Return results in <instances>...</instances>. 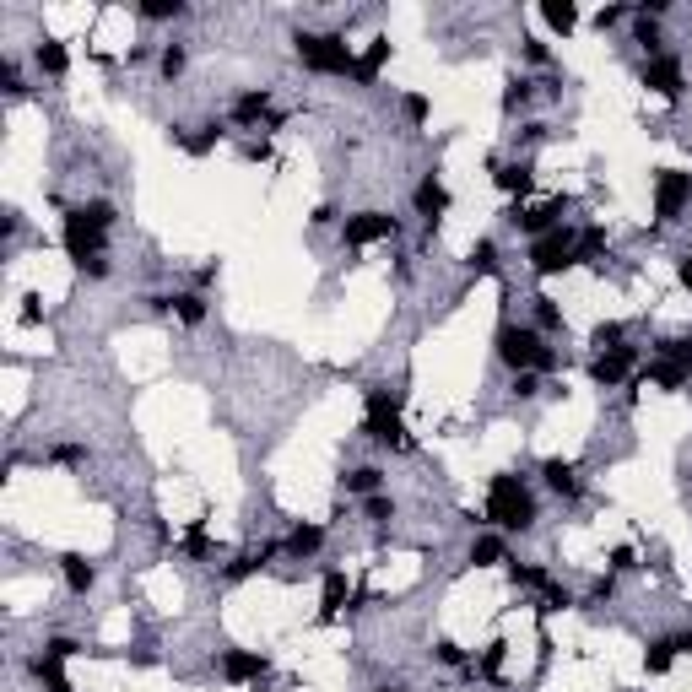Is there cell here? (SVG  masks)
<instances>
[{
    "label": "cell",
    "instance_id": "6da1fadb",
    "mask_svg": "<svg viewBox=\"0 0 692 692\" xmlns=\"http://www.w3.org/2000/svg\"><path fill=\"white\" fill-rule=\"evenodd\" d=\"M536 492H530L525 476H514V471H498L487 482V503H482V525H498V530H509V536H525V530H536Z\"/></svg>",
    "mask_w": 692,
    "mask_h": 692
},
{
    "label": "cell",
    "instance_id": "7a4b0ae2",
    "mask_svg": "<svg viewBox=\"0 0 692 692\" xmlns=\"http://www.w3.org/2000/svg\"><path fill=\"white\" fill-rule=\"evenodd\" d=\"M292 55H298V65L309 76H352L357 71V55H352V44H346L341 33L298 28V33H292Z\"/></svg>",
    "mask_w": 692,
    "mask_h": 692
},
{
    "label": "cell",
    "instance_id": "3957f363",
    "mask_svg": "<svg viewBox=\"0 0 692 692\" xmlns=\"http://www.w3.org/2000/svg\"><path fill=\"white\" fill-rule=\"evenodd\" d=\"M363 401H368V417H363V438L368 444H379V449H411L417 438L406 433V422H401V395H390V390H363Z\"/></svg>",
    "mask_w": 692,
    "mask_h": 692
},
{
    "label": "cell",
    "instance_id": "277c9868",
    "mask_svg": "<svg viewBox=\"0 0 692 692\" xmlns=\"http://www.w3.org/2000/svg\"><path fill=\"white\" fill-rule=\"evenodd\" d=\"M547 336H541L536 325H514V319H503L498 336H492V352H498V363L509 368V374H536V357Z\"/></svg>",
    "mask_w": 692,
    "mask_h": 692
},
{
    "label": "cell",
    "instance_id": "5b68a950",
    "mask_svg": "<svg viewBox=\"0 0 692 692\" xmlns=\"http://www.w3.org/2000/svg\"><path fill=\"white\" fill-rule=\"evenodd\" d=\"M60 244H65V255H71V265H87V260H98L103 249H109V228H98L82 206H65Z\"/></svg>",
    "mask_w": 692,
    "mask_h": 692
},
{
    "label": "cell",
    "instance_id": "8992f818",
    "mask_svg": "<svg viewBox=\"0 0 692 692\" xmlns=\"http://www.w3.org/2000/svg\"><path fill=\"white\" fill-rule=\"evenodd\" d=\"M649 195H655V228H671V222H682L687 206H692V173L687 168H660Z\"/></svg>",
    "mask_w": 692,
    "mask_h": 692
},
{
    "label": "cell",
    "instance_id": "52a82bcc",
    "mask_svg": "<svg viewBox=\"0 0 692 692\" xmlns=\"http://www.w3.org/2000/svg\"><path fill=\"white\" fill-rule=\"evenodd\" d=\"M574 249H579V233L574 228H552V233L530 238V271H536V276L574 271Z\"/></svg>",
    "mask_w": 692,
    "mask_h": 692
},
{
    "label": "cell",
    "instance_id": "ba28073f",
    "mask_svg": "<svg viewBox=\"0 0 692 692\" xmlns=\"http://www.w3.org/2000/svg\"><path fill=\"white\" fill-rule=\"evenodd\" d=\"M638 368H644V352H638L633 341L611 346V352H595L590 357V384L595 390H617V384H628Z\"/></svg>",
    "mask_w": 692,
    "mask_h": 692
},
{
    "label": "cell",
    "instance_id": "9c48e42d",
    "mask_svg": "<svg viewBox=\"0 0 692 692\" xmlns=\"http://www.w3.org/2000/svg\"><path fill=\"white\" fill-rule=\"evenodd\" d=\"M568 195H552L547 206H509L503 211V222H509L514 233H525V238H541V233H552V228H563V217H568Z\"/></svg>",
    "mask_w": 692,
    "mask_h": 692
},
{
    "label": "cell",
    "instance_id": "30bf717a",
    "mask_svg": "<svg viewBox=\"0 0 692 692\" xmlns=\"http://www.w3.org/2000/svg\"><path fill=\"white\" fill-rule=\"evenodd\" d=\"M401 233V222L390 217V211H352V217L341 222V244L346 249H368V244H384V238Z\"/></svg>",
    "mask_w": 692,
    "mask_h": 692
},
{
    "label": "cell",
    "instance_id": "8fae6325",
    "mask_svg": "<svg viewBox=\"0 0 692 692\" xmlns=\"http://www.w3.org/2000/svg\"><path fill=\"white\" fill-rule=\"evenodd\" d=\"M638 82H644L649 92H655V98L676 103V98L687 92V65H682V55H655V60H644Z\"/></svg>",
    "mask_w": 692,
    "mask_h": 692
},
{
    "label": "cell",
    "instance_id": "7c38bea8",
    "mask_svg": "<svg viewBox=\"0 0 692 692\" xmlns=\"http://www.w3.org/2000/svg\"><path fill=\"white\" fill-rule=\"evenodd\" d=\"M217 671H222V682L249 687V682H265V676H271V660H265L260 649H222Z\"/></svg>",
    "mask_w": 692,
    "mask_h": 692
},
{
    "label": "cell",
    "instance_id": "4fadbf2b",
    "mask_svg": "<svg viewBox=\"0 0 692 692\" xmlns=\"http://www.w3.org/2000/svg\"><path fill=\"white\" fill-rule=\"evenodd\" d=\"M271 114H276V92L271 87H244L228 109V125L255 130V125H271Z\"/></svg>",
    "mask_w": 692,
    "mask_h": 692
},
{
    "label": "cell",
    "instance_id": "5bb4252c",
    "mask_svg": "<svg viewBox=\"0 0 692 692\" xmlns=\"http://www.w3.org/2000/svg\"><path fill=\"white\" fill-rule=\"evenodd\" d=\"M411 206H417V217L428 222V238L438 233V217L449 211V184L438 179V173H422L417 190H411Z\"/></svg>",
    "mask_w": 692,
    "mask_h": 692
},
{
    "label": "cell",
    "instance_id": "9a60e30c",
    "mask_svg": "<svg viewBox=\"0 0 692 692\" xmlns=\"http://www.w3.org/2000/svg\"><path fill=\"white\" fill-rule=\"evenodd\" d=\"M168 141L179 146V152H190V157H211L222 141H228V119H206V125L195 130V136H190L184 125H173V130H168Z\"/></svg>",
    "mask_w": 692,
    "mask_h": 692
},
{
    "label": "cell",
    "instance_id": "2e32d148",
    "mask_svg": "<svg viewBox=\"0 0 692 692\" xmlns=\"http://www.w3.org/2000/svg\"><path fill=\"white\" fill-rule=\"evenodd\" d=\"M541 482H547L552 498H563V503H579L584 498V476H579V465L574 460H541Z\"/></svg>",
    "mask_w": 692,
    "mask_h": 692
},
{
    "label": "cell",
    "instance_id": "e0dca14e",
    "mask_svg": "<svg viewBox=\"0 0 692 692\" xmlns=\"http://www.w3.org/2000/svg\"><path fill=\"white\" fill-rule=\"evenodd\" d=\"M346 601H352L346 574H341V568H325V574H319V622H336Z\"/></svg>",
    "mask_w": 692,
    "mask_h": 692
},
{
    "label": "cell",
    "instance_id": "ac0fdd59",
    "mask_svg": "<svg viewBox=\"0 0 692 692\" xmlns=\"http://www.w3.org/2000/svg\"><path fill=\"white\" fill-rule=\"evenodd\" d=\"M492 184H498L503 195H514V201H525V195H536V168L530 163H492Z\"/></svg>",
    "mask_w": 692,
    "mask_h": 692
},
{
    "label": "cell",
    "instance_id": "d6986e66",
    "mask_svg": "<svg viewBox=\"0 0 692 692\" xmlns=\"http://www.w3.org/2000/svg\"><path fill=\"white\" fill-rule=\"evenodd\" d=\"M271 557H282V541H265L260 552H238L233 563H222V579L228 584H244V579H255L265 563H271Z\"/></svg>",
    "mask_w": 692,
    "mask_h": 692
},
{
    "label": "cell",
    "instance_id": "ffe728a7",
    "mask_svg": "<svg viewBox=\"0 0 692 692\" xmlns=\"http://www.w3.org/2000/svg\"><path fill=\"white\" fill-rule=\"evenodd\" d=\"M319 547H325V525H292L282 536V552L292 557V563H309V557H319Z\"/></svg>",
    "mask_w": 692,
    "mask_h": 692
},
{
    "label": "cell",
    "instance_id": "44dd1931",
    "mask_svg": "<svg viewBox=\"0 0 692 692\" xmlns=\"http://www.w3.org/2000/svg\"><path fill=\"white\" fill-rule=\"evenodd\" d=\"M28 676H33V682L44 687V692H76L71 676H65V660H55L49 649H38V655L28 660Z\"/></svg>",
    "mask_w": 692,
    "mask_h": 692
},
{
    "label": "cell",
    "instance_id": "7402d4cb",
    "mask_svg": "<svg viewBox=\"0 0 692 692\" xmlns=\"http://www.w3.org/2000/svg\"><path fill=\"white\" fill-rule=\"evenodd\" d=\"M384 65H390V38H368V49H363V55H357V71H352V82H357V87H374Z\"/></svg>",
    "mask_w": 692,
    "mask_h": 692
},
{
    "label": "cell",
    "instance_id": "603a6c76",
    "mask_svg": "<svg viewBox=\"0 0 692 692\" xmlns=\"http://www.w3.org/2000/svg\"><path fill=\"white\" fill-rule=\"evenodd\" d=\"M33 65H38L44 76H55V82H60V76L71 71V49H65L60 38H38V44H33Z\"/></svg>",
    "mask_w": 692,
    "mask_h": 692
},
{
    "label": "cell",
    "instance_id": "cb8c5ba5",
    "mask_svg": "<svg viewBox=\"0 0 692 692\" xmlns=\"http://www.w3.org/2000/svg\"><path fill=\"white\" fill-rule=\"evenodd\" d=\"M60 579H65V590H71V595H87L92 584H98V568H92L82 552H65L60 557Z\"/></svg>",
    "mask_w": 692,
    "mask_h": 692
},
{
    "label": "cell",
    "instance_id": "d4e9b609",
    "mask_svg": "<svg viewBox=\"0 0 692 692\" xmlns=\"http://www.w3.org/2000/svg\"><path fill=\"white\" fill-rule=\"evenodd\" d=\"M179 552L190 557V563H211V530H206V514H195L190 525H184V536H179Z\"/></svg>",
    "mask_w": 692,
    "mask_h": 692
},
{
    "label": "cell",
    "instance_id": "484cf974",
    "mask_svg": "<svg viewBox=\"0 0 692 692\" xmlns=\"http://www.w3.org/2000/svg\"><path fill=\"white\" fill-rule=\"evenodd\" d=\"M341 492H352V498H374V492H384V471L379 465H352V471L341 476Z\"/></svg>",
    "mask_w": 692,
    "mask_h": 692
},
{
    "label": "cell",
    "instance_id": "4316f807",
    "mask_svg": "<svg viewBox=\"0 0 692 692\" xmlns=\"http://www.w3.org/2000/svg\"><path fill=\"white\" fill-rule=\"evenodd\" d=\"M541 22H547L557 38H568L579 28V6H574V0H541Z\"/></svg>",
    "mask_w": 692,
    "mask_h": 692
},
{
    "label": "cell",
    "instance_id": "83f0119b",
    "mask_svg": "<svg viewBox=\"0 0 692 692\" xmlns=\"http://www.w3.org/2000/svg\"><path fill=\"white\" fill-rule=\"evenodd\" d=\"M530 319H536V330L541 336H563V309H557V303L547 298V292H536V298H530Z\"/></svg>",
    "mask_w": 692,
    "mask_h": 692
},
{
    "label": "cell",
    "instance_id": "f1b7e54d",
    "mask_svg": "<svg viewBox=\"0 0 692 692\" xmlns=\"http://www.w3.org/2000/svg\"><path fill=\"white\" fill-rule=\"evenodd\" d=\"M509 584H514V590H547V584H557L552 579V568L547 563H509Z\"/></svg>",
    "mask_w": 692,
    "mask_h": 692
},
{
    "label": "cell",
    "instance_id": "f546056e",
    "mask_svg": "<svg viewBox=\"0 0 692 692\" xmlns=\"http://www.w3.org/2000/svg\"><path fill=\"white\" fill-rule=\"evenodd\" d=\"M471 563H476V568H498V563H509V541L492 536V530H487V536H476V541H471Z\"/></svg>",
    "mask_w": 692,
    "mask_h": 692
},
{
    "label": "cell",
    "instance_id": "4dcf8cb0",
    "mask_svg": "<svg viewBox=\"0 0 692 692\" xmlns=\"http://www.w3.org/2000/svg\"><path fill=\"white\" fill-rule=\"evenodd\" d=\"M671 665H676V638H671V633L649 638V649H644V671H649V676H665Z\"/></svg>",
    "mask_w": 692,
    "mask_h": 692
},
{
    "label": "cell",
    "instance_id": "1f68e13d",
    "mask_svg": "<svg viewBox=\"0 0 692 692\" xmlns=\"http://www.w3.org/2000/svg\"><path fill=\"white\" fill-rule=\"evenodd\" d=\"M503 660H509V644H503V638H492V644L482 649V660H471V676H482V682H498V676H503Z\"/></svg>",
    "mask_w": 692,
    "mask_h": 692
},
{
    "label": "cell",
    "instance_id": "d6a6232c",
    "mask_svg": "<svg viewBox=\"0 0 692 692\" xmlns=\"http://www.w3.org/2000/svg\"><path fill=\"white\" fill-rule=\"evenodd\" d=\"M606 249H611L606 228H584V233H579V249H574V265H601Z\"/></svg>",
    "mask_w": 692,
    "mask_h": 692
},
{
    "label": "cell",
    "instance_id": "836d02e7",
    "mask_svg": "<svg viewBox=\"0 0 692 692\" xmlns=\"http://www.w3.org/2000/svg\"><path fill=\"white\" fill-rule=\"evenodd\" d=\"M633 44L638 49H644V60H655V55H665V38H660V22L655 17H638V11H633Z\"/></svg>",
    "mask_w": 692,
    "mask_h": 692
},
{
    "label": "cell",
    "instance_id": "e575fe53",
    "mask_svg": "<svg viewBox=\"0 0 692 692\" xmlns=\"http://www.w3.org/2000/svg\"><path fill=\"white\" fill-rule=\"evenodd\" d=\"M541 82H530V76H509V87H503V114H519L530 98H536Z\"/></svg>",
    "mask_w": 692,
    "mask_h": 692
},
{
    "label": "cell",
    "instance_id": "d590c367",
    "mask_svg": "<svg viewBox=\"0 0 692 692\" xmlns=\"http://www.w3.org/2000/svg\"><path fill=\"white\" fill-rule=\"evenodd\" d=\"M465 265H471L476 276H498V244H492V238H476L471 255H465Z\"/></svg>",
    "mask_w": 692,
    "mask_h": 692
},
{
    "label": "cell",
    "instance_id": "8d00e7d4",
    "mask_svg": "<svg viewBox=\"0 0 692 692\" xmlns=\"http://www.w3.org/2000/svg\"><path fill=\"white\" fill-rule=\"evenodd\" d=\"M173 314H179V325H206V298L201 292H179V298H173Z\"/></svg>",
    "mask_w": 692,
    "mask_h": 692
},
{
    "label": "cell",
    "instance_id": "74e56055",
    "mask_svg": "<svg viewBox=\"0 0 692 692\" xmlns=\"http://www.w3.org/2000/svg\"><path fill=\"white\" fill-rule=\"evenodd\" d=\"M136 17L141 22H179L184 17V0H141Z\"/></svg>",
    "mask_w": 692,
    "mask_h": 692
},
{
    "label": "cell",
    "instance_id": "f35d334b",
    "mask_svg": "<svg viewBox=\"0 0 692 692\" xmlns=\"http://www.w3.org/2000/svg\"><path fill=\"white\" fill-rule=\"evenodd\" d=\"M649 357H665V363L692 368V336H665V341H655V352H649Z\"/></svg>",
    "mask_w": 692,
    "mask_h": 692
},
{
    "label": "cell",
    "instance_id": "ab89813d",
    "mask_svg": "<svg viewBox=\"0 0 692 692\" xmlns=\"http://www.w3.org/2000/svg\"><path fill=\"white\" fill-rule=\"evenodd\" d=\"M184 65H190V49H184V44H163V55H157V71H163V82H179Z\"/></svg>",
    "mask_w": 692,
    "mask_h": 692
},
{
    "label": "cell",
    "instance_id": "60d3db41",
    "mask_svg": "<svg viewBox=\"0 0 692 692\" xmlns=\"http://www.w3.org/2000/svg\"><path fill=\"white\" fill-rule=\"evenodd\" d=\"M433 660L449 665V671H471V655H465V644H455V638H438V644H433Z\"/></svg>",
    "mask_w": 692,
    "mask_h": 692
},
{
    "label": "cell",
    "instance_id": "b9f144b4",
    "mask_svg": "<svg viewBox=\"0 0 692 692\" xmlns=\"http://www.w3.org/2000/svg\"><path fill=\"white\" fill-rule=\"evenodd\" d=\"M622 341H628V325H617V319H601V325L590 330L595 352H611V346H622Z\"/></svg>",
    "mask_w": 692,
    "mask_h": 692
},
{
    "label": "cell",
    "instance_id": "7bdbcfd3",
    "mask_svg": "<svg viewBox=\"0 0 692 692\" xmlns=\"http://www.w3.org/2000/svg\"><path fill=\"white\" fill-rule=\"evenodd\" d=\"M574 606V590H568V584H547V590H541V617H552V611H568Z\"/></svg>",
    "mask_w": 692,
    "mask_h": 692
},
{
    "label": "cell",
    "instance_id": "ee69618b",
    "mask_svg": "<svg viewBox=\"0 0 692 692\" xmlns=\"http://www.w3.org/2000/svg\"><path fill=\"white\" fill-rule=\"evenodd\" d=\"M363 519H374V525H390V519H395V498H390V492H374V498H363Z\"/></svg>",
    "mask_w": 692,
    "mask_h": 692
},
{
    "label": "cell",
    "instance_id": "f6af8a7d",
    "mask_svg": "<svg viewBox=\"0 0 692 692\" xmlns=\"http://www.w3.org/2000/svg\"><path fill=\"white\" fill-rule=\"evenodd\" d=\"M401 114H406V125H428V114H433L428 92H406V98H401Z\"/></svg>",
    "mask_w": 692,
    "mask_h": 692
},
{
    "label": "cell",
    "instance_id": "bcb514c9",
    "mask_svg": "<svg viewBox=\"0 0 692 692\" xmlns=\"http://www.w3.org/2000/svg\"><path fill=\"white\" fill-rule=\"evenodd\" d=\"M628 17H633V6H601L590 22H595V33H611V28H622Z\"/></svg>",
    "mask_w": 692,
    "mask_h": 692
},
{
    "label": "cell",
    "instance_id": "7dc6e473",
    "mask_svg": "<svg viewBox=\"0 0 692 692\" xmlns=\"http://www.w3.org/2000/svg\"><path fill=\"white\" fill-rule=\"evenodd\" d=\"M82 211L92 222H98V228H109L114 233V222H119V211H114V201H82Z\"/></svg>",
    "mask_w": 692,
    "mask_h": 692
},
{
    "label": "cell",
    "instance_id": "c3c4849f",
    "mask_svg": "<svg viewBox=\"0 0 692 692\" xmlns=\"http://www.w3.org/2000/svg\"><path fill=\"white\" fill-rule=\"evenodd\" d=\"M509 390L519 395V401H536V395L547 390V384H541V374H514V384H509Z\"/></svg>",
    "mask_w": 692,
    "mask_h": 692
},
{
    "label": "cell",
    "instance_id": "681fc988",
    "mask_svg": "<svg viewBox=\"0 0 692 692\" xmlns=\"http://www.w3.org/2000/svg\"><path fill=\"white\" fill-rule=\"evenodd\" d=\"M633 568H638L633 547H611V557H606V574H633Z\"/></svg>",
    "mask_w": 692,
    "mask_h": 692
},
{
    "label": "cell",
    "instance_id": "f907efd6",
    "mask_svg": "<svg viewBox=\"0 0 692 692\" xmlns=\"http://www.w3.org/2000/svg\"><path fill=\"white\" fill-rule=\"evenodd\" d=\"M0 82H6L11 98H22V92H28V87H22V65L17 60H0Z\"/></svg>",
    "mask_w": 692,
    "mask_h": 692
},
{
    "label": "cell",
    "instance_id": "816d5d0a",
    "mask_svg": "<svg viewBox=\"0 0 692 692\" xmlns=\"http://www.w3.org/2000/svg\"><path fill=\"white\" fill-rule=\"evenodd\" d=\"M49 655H55V660H71V655H82V644H76V638L71 633H55V638H49Z\"/></svg>",
    "mask_w": 692,
    "mask_h": 692
},
{
    "label": "cell",
    "instance_id": "f5cc1de1",
    "mask_svg": "<svg viewBox=\"0 0 692 692\" xmlns=\"http://www.w3.org/2000/svg\"><path fill=\"white\" fill-rule=\"evenodd\" d=\"M49 460H55V465H82L87 449L82 444H55V449H49Z\"/></svg>",
    "mask_w": 692,
    "mask_h": 692
},
{
    "label": "cell",
    "instance_id": "db71d44e",
    "mask_svg": "<svg viewBox=\"0 0 692 692\" xmlns=\"http://www.w3.org/2000/svg\"><path fill=\"white\" fill-rule=\"evenodd\" d=\"M525 60L530 65H552V44L547 38H525Z\"/></svg>",
    "mask_w": 692,
    "mask_h": 692
},
{
    "label": "cell",
    "instance_id": "11a10c76",
    "mask_svg": "<svg viewBox=\"0 0 692 692\" xmlns=\"http://www.w3.org/2000/svg\"><path fill=\"white\" fill-rule=\"evenodd\" d=\"M238 152H244V163H271V141H244V146H238Z\"/></svg>",
    "mask_w": 692,
    "mask_h": 692
},
{
    "label": "cell",
    "instance_id": "9f6ffc18",
    "mask_svg": "<svg viewBox=\"0 0 692 692\" xmlns=\"http://www.w3.org/2000/svg\"><path fill=\"white\" fill-rule=\"evenodd\" d=\"M38 303H44V298H38V292H22V325H38V319H44V309H38Z\"/></svg>",
    "mask_w": 692,
    "mask_h": 692
},
{
    "label": "cell",
    "instance_id": "6f0895ef",
    "mask_svg": "<svg viewBox=\"0 0 692 692\" xmlns=\"http://www.w3.org/2000/svg\"><path fill=\"white\" fill-rule=\"evenodd\" d=\"M611 595H617V574H601V579H595V590H590V601H595V606H606Z\"/></svg>",
    "mask_w": 692,
    "mask_h": 692
},
{
    "label": "cell",
    "instance_id": "680465c9",
    "mask_svg": "<svg viewBox=\"0 0 692 692\" xmlns=\"http://www.w3.org/2000/svg\"><path fill=\"white\" fill-rule=\"evenodd\" d=\"M336 217H341V211L325 201V206H314V217H309V222H314V228H336Z\"/></svg>",
    "mask_w": 692,
    "mask_h": 692
},
{
    "label": "cell",
    "instance_id": "91938a15",
    "mask_svg": "<svg viewBox=\"0 0 692 692\" xmlns=\"http://www.w3.org/2000/svg\"><path fill=\"white\" fill-rule=\"evenodd\" d=\"M76 271H82V276H92V282H103V276H109V255H98V260L76 265Z\"/></svg>",
    "mask_w": 692,
    "mask_h": 692
},
{
    "label": "cell",
    "instance_id": "94428289",
    "mask_svg": "<svg viewBox=\"0 0 692 692\" xmlns=\"http://www.w3.org/2000/svg\"><path fill=\"white\" fill-rule=\"evenodd\" d=\"M676 282H682V287L692 292V249H687V255H682V260H676Z\"/></svg>",
    "mask_w": 692,
    "mask_h": 692
},
{
    "label": "cell",
    "instance_id": "6125c7cd",
    "mask_svg": "<svg viewBox=\"0 0 692 692\" xmlns=\"http://www.w3.org/2000/svg\"><path fill=\"white\" fill-rule=\"evenodd\" d=\"M146 60H152V49H146V44H130L125 49V65H146Z\"/></svg>",
    "mask_w": 692,
    "mask_h": 692
},
{
    "label": "cell",
    "instance_id": "be15d7a7",
    "mask_svg": "<svg viewBox=\"0 0 692 692\" xmlns=\"http://www.w3.org/2000/svg\"><path fill=\"white\" fill-rule=\"evenodd\" d=\"M676 638V655H692V628H682V633H671Z\"/></svg>",
    "mask_w": 692,
    "mask_h": 692
},
{
    "label": "cell",
    "instance_id": "e7e4bbea",
    "mask_svg": "<svg viewBox=\"0 0 692 692\" xmlns=\"http://www.w3.org/2000/svg\"><path fill=\"white\" fill-rule=\"evenodd\" d=\"M379 692H411V687H379Z\"/></svg>",
    "mask_w": 692,
    "mask_h": 692
}]
</instances>
